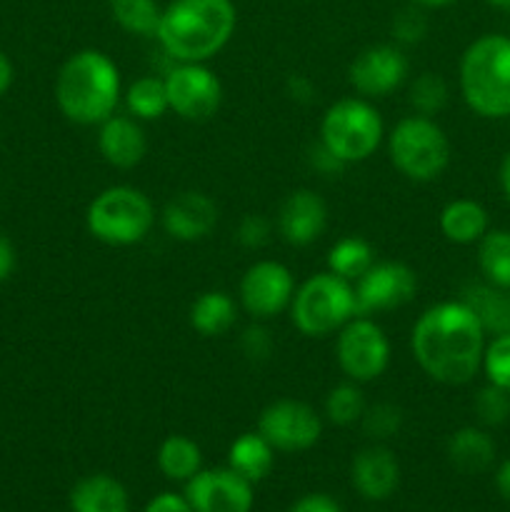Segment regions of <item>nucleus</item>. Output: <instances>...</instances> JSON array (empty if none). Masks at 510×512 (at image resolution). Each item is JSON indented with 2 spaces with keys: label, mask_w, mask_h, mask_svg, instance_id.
<instances>
[{
  "label": "nucleus",
  "mask_w": 510,
  "mask_h": 512,
  "mask_svg": "<svg viewBox=\"0 0 510 512\" xmlns=\"http://www.w3.org/2000/svg\"><path fill=\"white\" fill-rule=\"evenodd\" d=\"M55 103L75 125H100L120 103V70L103 50L70 55L55 78Z\"/></svg>",
  "instance_id": "nucleus-3"
},
{
  "label": "nucleus",
  "mask_w": 510,
  "mask_h": 512,
  "mask_svg": "<svg viewBox=\"0 0 510 512\" xmlns=\"http://www.w3.org/2000/svg\"><path fill=\"white\" fill-rule=\"evenodd\" d=\"M13 78H15V70H13V63H10L8 55L0 50V95H5L10 90V85H13Z\"/></svg>",
  "instance_id": "nucleus-44"
},
{
  "label": "nucleus",
  "mask_w": 510,
  "mask_h": 512,
  "mask_svg": "<svg viewBox=\"0 0 510 512\" xmlns=\"http://www.w3.org/2000/svg\"><path fill=\"white\" fill-rule=\"evenodd\" d=\"M408 78V58L398 45L380 43L360 50L348 68V80L363 98H385Z\"/></svg>",
  "instance_id": "nucleus-15"
},
{
  "label": "nucleus",
  "mask_w": 510,
  "mask_h": 512,
  "mask_svg": "<svg viewBox=\"0 0 510 512\" xmlns=\"http://www.w3.org/2000/svg\"><path fill=\"white\" fill-rule=\"evenodd\" d=\"M143 512H195L190 508V503L185 500V495L175 493H160L145 505Z\"/></svg>",
  "instance_id": "nucleus-42"
},
{
  "label": "nucleus",
  "mask_w": 510,
  "mask_h": 512,
  "mask_svg": "<svg viewBox=\"0 0 510 512\" xmlns=\"http://www.w3.org/2000/svg\"><path fill=\"white\" fill-rule=\"evenodd\" d=\"M335 358L353 383H373L388 370L390 343L370 315H355L338 330Z\"/></svg>",
  "instance_id": "nucleus-9"
},
{
  "label": "nucleus",
  "mask_w": 510,
  "mask_h": 512,
  "mask_svg": "<svg viewBox=\"0 0 510 512\" xmlns=\"http://www.w3.org/2000/svg\"><path fill=\"white\" fill-rule=\"evenodd\" d=\"M388 155L395 170L415 183L440 178L450 163V140L445 130L425 115L398 120L388 135Z\"/></svg>",
  "instance_id": "nucleus-7"
},
{
  "label": "nucleus",
  "mask_w": 510,
  "mask_h": 512,
  "mask_svg": "<svg viewBox=\"0 0 510 512\" xmlns=\"http://www.w3.org/2000/svg\"><path fill=\"white\" fill-rule=\"evenodd\" d=\"M165 233L180 243L208 238L218 225V205L200 190H183L168 200L160 215Z\"/></svg>",
  "instance_id": "nucleus-16"
},
{
  "label": "nucleus",
  "mask_w": 510,
  "mask_h": 512,
  "mask_svg": "<svg viewBox=\"0 0 510 512\" xmlns=\"http://www.w3.org/2000/svg\"><path fill=\"white\" fill-rule=\"evenodd\" d=\"M275 463V450L260 433H243L228 448V468L243 475L248 483H260L270 475Z\"/></svg>",
  "instance_id": "nucleus-25"
},
{
  "label": "nucleus",
  "mask_w": 510,
  "mask_h": 512,
  "mask_svg": "<svg viewBox=\"0 0 510 512\" xmlns=\"http://www.w3.org/2000/svg\"><path fill=\"white\" fill-rule=\"evenodd\" d=\"M98 150L105 163H110L113 168H135L148 153L143 125L135 118H128V115H110L108 120L100 123Z\"/></svg>",
  "instance_id": "nucleus-19"
},
{
  "label": "nucleus",
  "mask_w": 510,
  "mask_h": 512,
  "mask_svg": "<svg viewBox=\"0 0 510 512\" xmlns=\"http://www.w3.org/2000/svg\"><path fill=\"white\" fill-rule=\"evenodd\" d=\"M448 460L465 475L485 473L495 463V440L483 428L465 425L450 435Z\"/></svg>",
  "instance_id": "nucleus-22"
},
{
  "label": "nucleus",
  "mask_w": 510,
  "mask_h": 512,
  "mask_svg": "<svg viewBox=\"0 0 510 512\" xmlns=\"http://www.w3.org/2000/svg\"><path fill=\"white\" fill-rule=\"evenodd\" d=\"M360 428H363L365 438L383 443V440L395 438L403 428V410L395 403H375L365 408L363 418H360Z\"/></svg>",
  "instance_id": "nucleus-33"
},
{
  "label": "nucleus",
  "mask_w": 510,
  "mask_h": 512,
  "mask_svg": "<svg viewBox=\"0 0 510 512\" xmlns=\"http://www.w3.org/2000/svg\"><path fill=\"white\" fill-rule=\"evenodd\" d=\"M475 418L485 428H500L510 420V393L498 388V385L488 383L480 388L473 398Z\"/></svg>",
  "instance_id": "nucleus-34"
},
{
  "label": "nucleus",
  "mask_w": 510,
  "mask_h": 512,
  "mask_svg": "<svg viewBox=\"0 0 510 512\" xmlns=\"http://www.w3.org/2000/svg\"><path fill=\"white\" fill-rule=\"evenodd\" d=\"M495 488L510 503V458L500 463L498 473H495Z\"/></svg>",
  "instance_id": "nucleus-45"
},
{
  "label": "nucleus",
  "mask_w": 510,
  "mask_h": 512,
  "mask_svg": "<svg viewBox=\"0 0 510 512\" xmlns=\"http://www.w3.org/2000/svg\"><path fill=\"white\" fill-rule=\"evenodd\" d=\"M158 468L173 483H188L203 470V453L195 440L185 435H170L158 448Z\"/></svg>",
  "instance_id": "nucleus-26"
},
{
  "label": "nucleus",
  "mask_w": 510,
  "mask_h": 512,
  "mask_svg": "<svg viewBox=\"0 0 510 512\" xmlns=\"http://www.w3.org/2000/svg\"><path fill=\"white\" fill-rule=\"evenodd\" d=\"M413 5H418V8H445V5L455 3V0H410Z\"/></svg>",
  "instance_id": "nucleus-47"
},
{
  "label": "nucleus",
  "mask_w": 510,
  "mask_h": 512,
  "mask_svg": "<svg viewBox=\"0 0 510 512\" xmlns=\"http://www.w3.org/2000/svg\"><path fill=\"white\" fill-rule=\"evenodd\" d=\"M485 330L463 300L430 305L410 333L415 363L443 385H465L483 368Z\"/></svg>",
  "instance_id": "nucleus-1"
},
{
  "label": "nucleus",
  "mask_w": 510,
  "mask_h": 512,
  "mask_svg": "<svg viewBox=\"0 0 510 512\" xmlns=\"http://www.w3.org/2000/svg\"><path fill=\"white\" fill-rule=\"evenodd\" d=\"M460 93L480 118H510V35L488 33L465 48L458 68Z\"/></svg>",
  "instance_id": "nucleus-4"
},
{
  "label": "nucleus",
  "mask_w": 510,
  "mask_h": 512,
  "mask_svg": "<svg viewBox=\"0 0 510 512\" xmlns=\"http://www.w3.org/2000/svg\"><path fill=\"white\" fill-rule=\"evenodd\" d=\"M383 118L363 98H343L325 110L320 143L345 165L363 163L383 143Z\"/></svg>",
  "instance_id": "nucleus-8"
},
{
  "label": "nucleus",
  "mask_w": 510,
  "mask_h": 512,
  "mask_svg": "<svg viewBox=\"0 0 510 512\" xmlns=\"http://www.w3.org/2000/svg\"><path fill=\"white\" fill-rule=\"evenodd\" d=\"M168 103L175 115L190 123H203L218 113L223 103V85L218 75L203 63H178L165 75Z\"/></svg>",
  "instance_id": "nucleus-10"
},
{
  "label": "nucleus",
  "mask_w": 510,
  "mask_h": 512,
  "mask_svg": "<svg viewBox=\"0 0 510 512\" xmlns=\"http://www.w3.org/2000/svg\"><path fill=\"white\" fill-rule=\"evenodd\" d=\"M235 28L233 0H170L155 40L175 63H205L230 43Z\"/></svg>",
  "instance_id": "nucleus-2"
},
{
  "label": "nucleus",
  "mask_w": 510,
  "mask_h": 512,
  "mask_svg": "<svg viewBox=\"0 0 510 512\" xmlns=\"http://www.w3.org/2000/svg\"><path fill=\"white\" fill-rule=\"evenodd\" d=\"M240 350H243V355L250 363H265L270 353H273V338H270V333L263 325L255 323L245 328L243 335H240Z\"/></svg>",
  "instance_id": "nucleus-38"
},
{
  "label": "nucleus",
  "mask_w": 510,
  "mask_h": 512,
  "mask_svg": "<svg viewBox=\"0 0 510 512\" xmlns=\"http://www.w3.org/2000/svg\"><path fill=\"white\" fill-rule=\"evenodd\" d=\"M235 238L243 248L248 250H260L263 245H268L270 240V220L265 215L248 213L238 223V230H235Z\"/></svg>",
  "instance_id": "nucleus-37"
},
{
  "label": "nucleus",
  "mask_w": 510,
  "mask_h": 512,
  "mask_svg": "<svg viewBox=\"0 0 510 512\" xmlns=\"http://www.w3.org/2000/svg\"><path fill=\"white\" fill-rule=\"evenodd\" d=\"M373 263V248H370L368 240L358 238V235L340 238L328 253V270L333 275H338V278L348 280V283H355Z\"/></svg>",
  "instance_id": "nucleus-30"
},
{
  "label": "nucleus",
  "mask_w": 510,
  "mask_h": 512,
  "mask_svg": "<svg viewBox=\"0 0 510 512\" xmlns=\"http://www.w3.org/2000/svg\"><path fill=\"white\" fill-rule=\"evenodd\" d=\"M490 230L488 210L468 198L453 200L440 210V233L455 245H473Z\"/></svg>",
  "instance_id": "nucleus-23"
},
{
  "label": "nucleus",
  "mask_w": 510,
  "mask_h": 512,
  "mask_svg": "<svg viewBox=\"0 0 510 512\" xmlns=\"http://www.w3.org/2000/svg\"><path fill=\"white\" fill-rule=\"evenodd\" d=\"M475 313L485 335L510 333V290L498 285L468 283L460 290V298Z\"/></svg>",
  "instance_id": "nucleus-20"
},
{
  "label": "nucleus",
  "mask_w": 510,
  "mask_h": 512,
  "mask_svg": "<svg viewBox=\"0 0 510 512\" xmlns=\"http://www.w3.org/2000/svg\"><path fill=\"white\" fill-rule=\"evenodd\" d=\"M448 98L450 90L445 78L440 73H430V70L413 78L408 88V103L413 105L415 113L425 115V118H433L435 113H440L448 105Z\"/></svg>",
  "instance_id": "nucleus-31"
},
{
  "label": "nucleus",
  "mask_w": 510,
  "mask_h": 512,
  "mask_svg": "<svg viewBox=\"0 0 510 512\" xmlns=\"http://www.w3.org/2000/svg\"><path fill=\"white\" fill-rule=\"evenodd\" d=\"M15 268V248L5 235H0V283L10 278Z\"/></svg>",
  "instance_id": "nucleus-43"
},
{
  "label": "nucleus",
  "mask_w": 510,
  "mask_h": 512,
  "mask_svg": "<svg viewBox=\"0 0 510 512\" xmlns=\"http://www.w3.org/2000/svg\"><path fill=\"white\" fill-rule=\"evenodd\" d=\"M350 480L365 500H373V503L388 500L400 483L398 458L383 445H370L353 458Z\"/></svg>",
  "instance_id": "nucleus-18"
},
{
  "label": "nucleus",
  "mask_w": 510,
  "mask_h": 512,
  "mask_svg": "<svg viewBox=\"0 0 510 512\" xmlns=\"http://www.w3.org/2000/svg\"><path fill=\"white\" fill-rule=\"evenodd\" d=\"M73 512H130V498L123 483L110 475L98 473L78 480L70 490Z\"/></svg>",
  "instance_id": "nucleus-21"
},
{
  "label": "nucleus",
  "mask_w": 510,
  "mask_h": 512,
  "mask_svg": "<svg viewBox=\"0 0 510 512\" xmlns=\"http://www.w3.org/2000/svg\"><path fill=\"white\" fill-rule=\"evenodd\" d=\"M108 8L125 33L138 38L158 35L160 18H163V5L158 0H108Z\"/></svg>",
  "instance_id": "nucleus-27"
},
{
  "label": "nucleus",
  "mask_w": 510,
  "mask_h": 512,
  "mask_svg": "<svg viewBox=\"0 0 510 512\" xmlns=\"http://www.w3.org/2000/svg\"><path fill=\"white\" fill-rule=\"evenodd\" d=\"M390 33L398 43L403 45H415L425 38L428 33V20H425L423 8L418 5H405L398 13L393 15V23H390Z\"/></svg>",
  "instance_id": "nucleus-36"
},
{
  "label": "nucleus",
  "mask_w": 510,
  "mask_h": 512,
  "mask_svg": "<svg viewBox=\"0 0 510 512\" xmlns=\"http://www.w3.org/2000/svg\"><path fill=\"white\" fill-rule=\"evenodd\" d=\"M358 315L355 288L348 280L328 273H315L293 295L290 318L305 338H325Z\"/></svg>",
  "instance_id": "nucleus-6"
},
{
  "label": "nucleus",
  "mask_w": 510,
  "mask_h": 512,
  "mask_svg": "<svg viewBox=\"0 0 510 512\" xmlns=\"http://www.w3.org/2000/svg\"><path fill=\"white\" fill-rule=\"evenodd\" d=\"M498 180H500V190H503V195L508 198V203H510V150L505 153V158L500 160Z\"/></svg>",
  "instance_id": "nucleus-46"
},
{
  "label": "nucleus",
  "mask_w": 510,
  "mask_h": 512,
  "mask_svg": "<svg viewBox=\"0 0 510 512\" xmlns=\"http://www.w3.org/2000/svg\"><path fill=\"white\" fill-rule=\"evenodd\" d=\"M258 433L278 453H303L323 435V418L300 400H275L260 413Z\"/></svg>",
  "instance_id": "nucleus-11"
},
{
  "label": "nucleus",
  "mask_w": 510,
  "mask_h": 512,
  "mask_svg": "<svg viewBox=\"0 0 510 512\" xmlns=\"http://www.w3.org/2000/svg\"><path fill=\"white\" fill-rule=\"evenodd\" d=\"M285 90H288L290 98L300 105H310L315 100V85L308 75L293 73L288 78V83H285Z\"/></svg>",
  "instance_id": "nucleus-41"
},
{
  "label": "nucleus",
  "mask_w": 510,
  "mask_h": 512,
  "mask_svg": "<svg viewBox=\"0 0 510 512\" xmlns=\"http://www.w3.org/2000/svg\"><path fill=\"white\" fill-rule=\"evenodd\" d=\"M365 413V398H363V390L358 388V383H340L335 385L333 390L328 393L325 398V415L333 425H353L363 418Z\"/></svg>",
  "instance_id": "nucleus-32"
},
{
  "label": "nucleus",
  "mask_w": 510,
  "mask_h": 512,
  "mask_svg": "<svg viewBox=\"0 0 510 512\" xmlns=\"http://www.w3.org/2000/svg\"><path fill=\"white\" fill-rule=\"evenodd\" d=\"M190 328L203 338H220L238 320V305L223 290H205L190 305Z\"/></svg>",
  "instance_id": "nucleus-24"
},
{
  "label": "nucleus",
  "mask_w": 510,
  "mask_h": 512,
  "mask_svg": "<svg viewBox=\"0 0 510 512\" xmlns=\"http://www.w3.org/2000/svg\"><path fill=\"white\" fill-rule=\"evenodd\" d=\"M238 293L240 305L250 318L270 320L293 303V273L278 260H258L240 278Z\"/></svg>",
  "instance_id": "nucleus-12"
},
{
  "label": "nucleus",
  "mask_w": 510,
  "mask_h": 512,
  "mask_svg": "<svg viewBox=\"0 0 510 512\" xmlns=\"http://www.w3.org/2000/svg\"><path fill=\"white\" fill-rule=\"evenodd\" d=\"M483 370L488 383L510 393V333L493 335L483 353Z\"/></svg>",
  "instance_id": "nucleus-35"
},
{
  "label": "nucleus",
  "mask_w": 510,
  "mask_h": 512,
  "mask_svg": "<svg viewBox=\"0 0 510 512\" xmlns=\"http://www.w3.org/2000/svg\"><path fill=\"white\" fill-rule=\"evenodd\" d=\"M485 3H488L490 8H495V10H508V13H510V0H485Z\"/></svg>",
  "instance_id": "nucleus-48"
},
{
  "label": "nucleus",
  "mask_w": 510,
  "mask_h": 512,
  "mask_svg": "<svg viewBox=\"0 0 510 512\" xmlns=\"http://www.w3.org/2000/svg\"><path fill=\"white\" fill-rule=\"evenodd\" d=\"M310 165H313V168L323 175H335V173H340V170H345L343 160L335 158V155L330 153L323 143H318L313 150H310Z\"/></svg>",
  "instance_id": "nucleus-40"
},
{
  "label": "nucleus",
  "mask_w": 510,
  "mask_h": 512,
  "mask_svg": "<svg viewBox=\"0 0 510 512\" xmlns=\"http://www.w3.org/2000/svg\"><path fill=\"white\" fill-rule=\"evenodd\" d=\"M125 105L135 120H158L170 110L168 90H165V78L155 75H143L133 80L125 90Z\"/></svg>",
  "instance_id": "nucleus-29"
},
{
  "label": "nucleus",
  "mask_w": 510,
  "mask_h": 512,
  "mask_svg": "<svg viewBox=\"0 0 510 512\" xmlns=\"http://www.w3.org/2000/svg\"><path fill=\"white\" fill-rule=\"evenodd\" d=\"M355 310L358 315L385 313L410 303L418 290V275L413 268L395 260L373 263L355 280Z\"/></svg>",
  "instance_id": "nucleus-13"
},
{
  "label": "nucleus",
  "mask_w": 510,
  "mask_h": 512,
  "mask_svg": "<svg viewBox=\"0 0 510 512\" xmlns=\"http://www.w3.org/2000/svg\"><path fill=\"white\" fill-rule=\"evenodd\" d=\"M288 512H343V508H340L338 500H333L330 495L310 493L303 495L298 503H293V508Z\"/></svg>",
  "instance_id": "nucleus-39"
},
{
  "label": "nucleus",
  "mask_w": 510,
  "mask_h": 512,
  "mask_svg": "<svg viewBox=\"0 0 510 512\" xmlns=\"http://www.w3.org/2000/svg\"><path fill=\"white\" fill-rule=\"evenodd\" d=\"M478 268L490 285L510 290V230H488L478 240Z\"/></svg>",
  "instance_id": "nucleus-28"
},
{
  "label": "nucleus",
  "mask_w": 510,
  "mask_h": 512,
  "mask_svg": "<svg viewBox=\"0 0 510 512\" xmlns=\"http://www.w3.org/2000/svg\"><path fill=\"white\" fill-rule=\"evenodd\" d=\"M328 225V205L315 190H293L278 210V233L288 245L315 243Z\"/></svg>",
  "instance_id": "nucleus-17"
},
{
  "label": "nucleus",
  "mask_w": 510,
  "mask_h": 512,
  "mask_svg": "<svg viewBox=\"0 0 510 512\" xmlns=\"http://www.w3.org/2000/svg\"><path fill=\"white\" fill-rule=\"evenodd\" d=\"M183 495L195 512H250L255 500L253 483L230 468L200 470Z\"/></svg>",
  "instance_id": "nucleus-14"
},
{
  "label": "nucleus",
  "mask_w": 510,
  "mask_h": 512,
  "mask_svg": "<svg viewBox=\"0 0 510 512\" xmlns=\"http://www.w3.org/2000/svg\"><path fill=\"white\" fill-rule=\"evenodd\" d=\"M155 223V208L148 195L130 185H113L95 195L85 213V225L95 240L113 248L140 243Z\"/></svg>",
  "instance_id": "nucleus-5"
}]
</instances>
